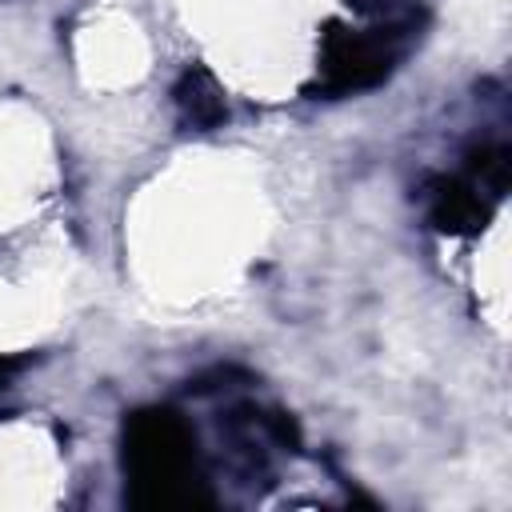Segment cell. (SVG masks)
Wrapping results in <instances>:
<instances>
[{"mask_svg": "<svg viewBox=\"0 0 512 512\" xmlns=\"http://www.w3.org/2000/svg\"><path fill=\"white\" fill-rule=\"evenodd\" d=\"M56 472V452L36 428H0V504H40Z\"/></svg>", "mask_w": 512, "mask_h": 512, "instance_id": "5", "label": "cell"}, {"mask_svg": "<svg viewBox=\"0 0 512 512\" xmlns=\"http://www.w3.org/2000/svg\"><path fill=\"white\" fill-rule=\"evenodd\" d=\"M144 68H148V44L128 16L100 12L80 28V72L92 88L136 84Z\"/></svg>", "mask_w": 512, "mask_h": 512, "instance_id": "4", "label": "cell"}, {"mask_svg": "<svg viewBox=\"0 0 512 512\" xmlns=\"http://www.w3.org/2000/svg\"><path fill=\"white\" fill-rule=\"evenodd\" d=\"M188 24L248 88L292 84L320 0H184Z\"/></svg>", "mask_w": 512, "mask_h": 512, "instance_id": "2", "label": "cell"}, {"mask_svg": "<svg viewBox=\"0 0 512 512\" xmlns=\"http://www.w3.org/2000/svg\"><path fill=\"white\" fill-rule=\"evenodd\" d=\"M48 180L52 152L40 120L20 108H0V228L32 216Z\"/></svg>", "mask_w": 512, "mask_h": 512, "instance_id": "3", "label": "cell"}, {"mask_svg": "<svg viewBox=\"0 0 512 512\" xmlns=\"http://www.w3.org/2000/svg\"><path fill=\"white\" fill-rule=\"evenodd\" d=\"M264 236V192L232 160L176 164L132 220L136 268L160 296L200 300L232 284Z\"/></svg>", "mask_w": 512, "mask_h": 512, "instance_id": "1", "label": "cell"}]
</instances>
